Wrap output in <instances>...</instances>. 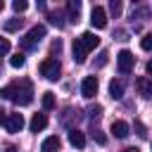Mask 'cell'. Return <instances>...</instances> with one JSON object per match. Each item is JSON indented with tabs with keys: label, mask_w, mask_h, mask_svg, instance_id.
<instances>
[{
	"label": "cell",
	"mask_w": 152,
	"mask_h": 152,
	"mask_svg": "<svg viewBox=\"0 0 152 152\" xmlns=\"http://www.w3.org/2000/svg\"><path fill=\"white\" fill-rule=\"evenodd\" d=\"M5 152H17V147H12V145H10V147H7Z\"/></svg>",
	"instance_id": "d6a6232c"
},
{
	"label": "cell",
	"mask_w": 152,
	"mask_h": 152,
	"mask_svg": "<svg viewBox=\"0 0 152 152\" xmlns=\"http://www.w3.org/2000/svg\"><path fill=\"white\" fill-rule=\"evenodd\" d=\"M59 50H62V43H59V38H57V40L52 43V52H59Z\"/></svg>",
	"instance_id": "f546056e"
},
{
	"label": "cell",
	"mask_w": 152,
	"mask_h": 152,
	"mask_svg": "<svg viewBox=\"0 0 152 152\" xmlns=\"http://www.w3.org/2000/svg\"><path fill=\"white\" fill-rule=\"evenodd\" d=\"M133 64H135V57H133L131 50H121L116 55V66H119L121 74H131L133 71Z\"/></svg>",
	"instance_id": "277c9868"
},
{
	"label": "cell",
	"mask_w": 152,
	"mask_h": 152,
	"mask_svg": "<svg viewBox=\"0 0 152 152\" xmlns=\"http://www.w3.org/2000/svg\"><path fill=\"white\" fill-rule=\"evenodd\" d=\"M69 142L81 150V147H86V135H83L78 128H71V131H69Z\"/></svg>",
	"instance_id": "5bb4252c"
},
{
	"label": "cell",
	"mask_w": 152,
	"mask_h": 152,
	"mask_svg": "<svg viewBox=\"0 0 152 152\" xmlns=\"http://www.w3.org/2000/svg\"><path fill=\"white\" fill-rule=\"evenodd\" d=\"M121 152H140L138 147H126V150H121Z\"/></svg>",
	"instance_id": "1f68e13d"
},
{
	"label": "cell",
	"mask_w": 152,
	"mask_h": 152,
	"mask_svg": "<svg viewBox=\"0 0 152 152\" xmlns=\"http://www.w3.org/2000/svg\"><path fill=\"white\" fill-rule=\"evenodd\" d=\"M107 57H109V55H107V50H102V52L97 55V66H104V64H107Z\"/></svg>",
	"instance_id": "4316f807"
},
{
	"label": "cell",
	"mask_w": 152,
	"mask_h": 152,
	"mask_svg": "<svg viewBox=\"0 0 152 152\" xmlns=\"http://www.w3.org/2000/svg\"><path fill=\"white\" fill-rule=\"evenodd\" d=\"M2 7H5V2H2V0H0V12H2Z\"/></svg>",
	"instance_id": "836d02e7"
},
{
	"label": "cell",
	"mask_w": 152,
	"mask_h": 152,
	"mask_svg": "<svg viewBox=\"0 0 152 152\" xmlns=\"http://www.w3.org/2000/svg\"><path fill=\"white\" fill-rule=\"evenodd\" d=\"M78 40H81V45L86 48V52H90V50H95V48L100 45V38H97L93 31H86V33H81V36H78Z\"/></svg>",
	"instance_id": "ba28073f"
},
{
	"label": "cell",
	"mask_w": 152,
	"mask_h": 152,
	"mask_svg": "<svg viewBox=\"0 0 152 152\" xmlns=\"http://www.w3.org/2000/svg\"><path fill=\"white\" fill-rule=\"evenodd\" d=\"M48 19H50V24H52V26L64 28V19H62V14H59V12H50V14H48Z\"/></svg>",
	"instance_id": "e0dca14e"
},
{
	"label": "cell",
	"mask_w": 152,
	"mask_h": 152,
	"mask_svg": "<svg viewBox=\"0 0 152 152\" xmlns=\"http://www.w3.org/2000/svg\"><path fill=\"white\" fill-rule=\"evenodd\" d=\"M109 97L112 100H121L124 97V83L121 81H112L109 83Z\"/></svg>",
	"instance_id": "2e32d148"
},
{
	"label": "cell",
	"mask_w": 152,
	"mask_h": 152,
	"mask_svg": "<svg viewBox=\"0 0 152 152\" xmlns=\"http://www.w3.org/2000/svg\"><path fill=\"white\" fill-rule=\"evenodd\" d=\"M128 131H131V128H128L126 121H112V133H114L116 138H126Z\"/></svg>",
	"instance_id": "9a60e30c"
},
{
	"label": "cell",
	"mask_w": 152,
	"mask_h": 152,
	"mask_svg": "<svg viewBox=\"0 0 152 152\" xmlns=\"http://www.w3.org/2000/svg\"><path fill=\"white\" fill-rule=\"evenodd\" d=\"M135 90H138L140 97H152V78L138 76V78H135Z\"/></svg>",
	"instance_id": "52a82bcc"
},
{
	"label": "cell",
	"mask_w": 152,
	"mask_h": 152,
	"mask_svg": "<svg viewBox=\"0 0 152 152\" xmlns=\"http://www.w3.org/2000/svg\"><path fill=\"white\" fill-rule=\"evenodd\" d=\"M48 126V116L45 114H33V119L28 121V128L33 131V133H38V131H43Z\"/></svg>",
	"instance_id": "8fae6325"
},
{
	"label": "cell",
	"mask_w": 152,
	"mask_h": 152,
	"mask_svg": "<svg viewBox=\"0 0 152 152\" xmlns=\"http://www.w3.org/2000/svg\"><path fill=\"white\" fill-rule=\"evenodd\" d=\"M66 12H69V21H78V17H81V0H69L66 2Z\"/></svg>",
	"instance_id": "7c38bea8"
},
{
	"label": "cell",
	"mask_w": 152,
	"mask_h": 152,
	"mask_svg": "<svg viewBox=\"0 0 152 152\" xmlns=\"http://www.w3.org/2000/svg\"><path fill=\"white\" fill-rule=\"evenodd\" d=\"M88 116H90V121H97V119L102 116V107H100V104L90 107V109H88Z\"/></svg>",
	"instance_id": "ffe728a7"
},
{
	"label": "cell",
	"mask_w": 152,
	"mask_h": 152,
	"mask_svg": "<svg viewBox=\"0 0 152 152\" xmlns=\"http://www.w3.org/2000/svg\"><path fill=\"white\" fill-rule=\"evenodd\" d=\"M0 97L12 100L14 104L26 107V104L33 102V86H31V81H26V78L14 81V83H10V86H5V88L0 90Z\"/></svg>",
	"instance_id": "6da1fadb"
},
{
	"label": "cell",
	"mask_w": 152,
	"mask_h": 152,
	"mask_svg": "<svg viewBox=\"0 0 152 152\" xmlns=\"http://www.w3.org/2000/svg\"><path fill=\"white\" fill-rule=\"evenodd\" d=\"M7 116H10V114H7L5 109H0V126H2V124H7Z\"/></svg>",
	"instance_id": "f1b7e54d"
},
{
	"label": "cell",
	"mask_w": 152,
	"mask_h": 152,
	"mask_svg": "<svg viewBox=\"0 0 152 152\" xmlns=\"http://www.w3.org/2000/svg\"><path fill=\"white\" fill-rule=\"evenodd\" d=\"M140 48H142V50H147V52L152 50V33H145V36L140 38Z\"/></svg>",
	"instance_id": "44dd1931"
},
{
	"label": "cell",
	"mask_w": 152,
	"mask_h": 152,
	"mask_svg": "<svg viewBox=\"0 0 152 152\" xmlns=\"http://www.w3.org/2000/svg\"><path fill=\"white\" fill-rule=\"evenodd\" d=\"M12 10H14V12H26V10H28V2H24V0H14V2H12Z\"/></svg>",
	"instance_id": "7402d4cb"
},
{
	"label": "cell",
	"mask_w": 152,
	"mask_h": 152,
	"mask_svg": "<svg viewBox=\"0 0 152 152\" xmlns=\"http://www.w3.org/2000/svg\"><path fill=\"white\" fill-rule=\"evenodd\" d=\"M7 52H10V40L7 38H0V57L7 55Z\"/></svg>",
	"instance_id": "484cf974"
},
{
	"label": "cell",
	"mask_w": 152,
	"mask_h": 152,
	"mask_svg": "<svg viewBox=\"0 0 152 152\" xmlns=\"http://www.w3.org/2000/svg\"><path fill=\"white\" fill-rule=\"evenodd\" d=\"M81 95H83L86 100H93V97L97 95V78H95V76H86V78L81 81Z\"/></svg>",
	"instance_id": "5b68a950"
},
{
	"label": "cell",
	"mask_w": 152,
	"mask_h": 152,
	"mask_svg": "<svg viewBox=\"0 0 152 152\" xmlns=\"http://www.w3.org/2000/svg\"><path fill=\"white\" fill-rule=\"evenodd\" d=\"M43 38H45V26H43V24H36V26L21 38V48H24V50H36Z\"/></svg>",
	"instance_id": "7a4b0ae2"
},
{
	"label": "cell",
	"mask_w": 152,
	"mask_h": 152,
	"mask_svg": "<svg viewBox=\"0 0 152 152\" xmlns=\"http://www.w3.org/2000/svg\"><path fill=\"white\" fill-rule=\"evenodd\" d=\"M55 107V93H43V109H52Z\"/></svg>",
	"instance_id": "d6986e66"
},
{
	"label": "cell",
	"mask_w": 152,
	"mask_h": 152,
	"mask_svg": "<svg viewBox=\"0 0 152 152\" xmlns=\"http://www.w3.org/2000/svg\"><path fill=\"white\" fill-rule=\"evenodd\" d=\"M21 26V19H10V21H5V31H17Z\"/></svg>",
	"instance_id": "603a6c76"
},
{
	"label": "cell",
	"mask_w": 152,
	"mask_h": 152,
	"mask_svg": "<svg viewBox=\"0 0 152 152\" xmlns=\"http://www.w3.org/2000/svg\"><path fill=\"white\" fill-rule=\"evenodd\" d=\"M145 71H147V76H150V78H152V59H150V62H147V64H145Z\"/></svg>",
	"instance_id": "4dcf8cb0"
},
{
	"label": "cell",
	"mask_w": 152,
	"mask_h": 152,
	"mask_svg": "<svg viewBox=\"0 0 152 152\" xmlns=\"http://www.w3.org/2000/svg\"><path fill=\"white\" fill-rule=\"evenodd\" d=\"M40 74L48 78V81H57L59 74H62V64L55 59V57H45L40 62Z\"/></svg>",
	"instance_id": "3957f363"
},
{
	"label": "cell",
	"mask_w": 152,
	"mask_h": 152,
	"mask_svg": "<svg viewBox=\"0 0 152 152\" xmlns=\"http://www.w3.org/2000/svg\"><path fill=\"white\" fill-rule=\"evenodd\" d=\"M59 147H62V140H59L57 135L45 138V140H43V145H40V150H43V152H59Z\"/></svg>",
	"instance_id": "30bf717a"
},
{
	"label": "cell",
	"mask_w": 152,
	"mask_h": 152,
	"mask_svg": "<svg viewBox=\"0 0 152 152\" xmlns=\"http://www.w3.org/2000/svg\"><path fill=\"white\" fill-rule=\"evenodd\" d=\"M90 24H93V28H104V26H107V12H104V7H100V5L93 7V12H90Z\"/></svg>",
	"instance_id": "8992f818"
},
{
	"label": "cell",
	"mask_w": 152,
	"mask_h": 152,
	"mask_svg": "<svg viewBox=\"0 0 152 152\" xmlns=\"http://www.w3.org/2000/svg\"><path fill=\"white\" fill-rule=\"evenodd\" d=\"M5 126H7V131H10V133H19V131L24 128V116H21L19 112H17V114H10Z\"/></svg>",
	"instance_id": "9c48e42d"
},
{
	"label": "cell",
	"mask_w": 152,
	"mask_h": 152,
	"mask_svg": "<svg viewBox=\"0 0 152 152\" xmlns=\"http://www.w3.org/2000/svg\"><path fill=\"white\" fill-rule=\"evenodd\" d=\"M133 126H135V131H138V135H140V138H145V135H147V131H145V126H142L140 121H135Z\"/></svg>",
	"instance_id": "83f0119b"
},
{
	"label": "cell",
	"mask_w": 152,
	"mask_h": 152,
	"mask_svg": "<svg viewBox=\"0 0 152 152\" xmlns=\"http://www.w3.org/2000/svg\"><path fill=\"white\" fill-rule=\"evenodd\" d=\"M93 138H95V142H97V145H104V142H107V135H104L102 131H95V133H93Z\"/></svg>",
	"instance_id": "d4e9b609"
},
{
	"label": "cell",
	"mask_w": 152,
	"mask_h": 152,
	"mask_svg": "<svg viewBox=\"0 0 152 152\" xmlns=\"http://www.w3.org/2000/svg\"><path fill=\"white\" fill-rule=\"evenodd\" d=\"M71 50H74V62H76V64H83V62H86V55H88V52H86V48L81 45V40H78V38L74 40Z\"/></svg>",
	"instance_id": "4fadbf2b"
},
{
	"label": "cell",
	"mask_w": 152,
	"mask_h": 152,
	"mask_svg": "<svg viewBox=\"0 0 152 152\" xmlns=\"http://www.w3.org/2000/svg\"><path fill=\"white\" fill-rule=\"evenodd\" d=\"M10 64H12L14 69H21V66L26 64V57H24L21 52H17V55H12V57H10Z\"/></svg>",
	"instance_id": "ac0fdd59"
},
{
	"label": "cell",
	"mask_w": 152,
	"mask_h": 152,
	"mask_svg": "<svg viewBox=\"0 0 152 152\" xmlns=\"http://www.w3.org/2000/svg\"><path fill=\"white\" fill-rule=\"evenodd\" d=\"M109 12H112L114 17H119V14H121V2H119V0H112V2H109Z\"/></svg>",
	"instance_id": "cb8c5ba5"
}]
</instances>
